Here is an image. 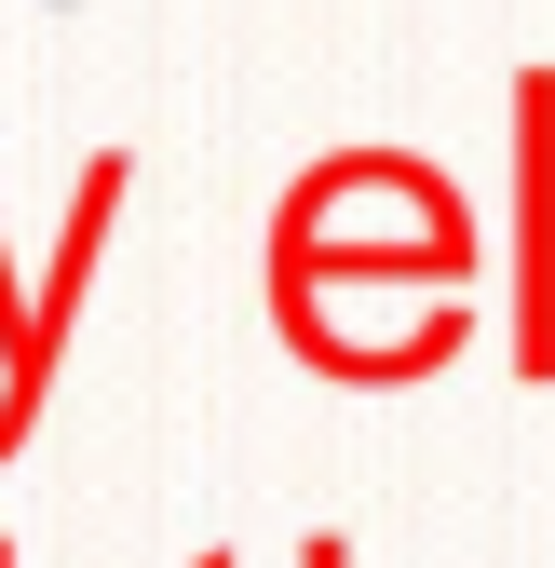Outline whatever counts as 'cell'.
Segmentation results:
<instances>
[{
	"instance_id": "obj_1",
	"label": "cell",
	"mask_w": 555,
	"mask_h": 568,
	"mask_svg": "<svg viewBox=\"0 0 555 568\" xmlns=\"http://www.w3.org/2000/svg\"><path fill=\"white\" fill-rule=\"evenodd\" d=\"M339 298H393L434 352L474 338V217L421 150H325L271 217V325L312 338Z\"/></svg>"
},
{
	"instance_id": "obj_2",
	"label": "cell",
	"mask_w": 555,
	"mask_h": 568,
	"mask_svg": "<svg viewBox=\"0 0 555 568\" xmlns=\"http://www.w3.org/2000/svg\"><path fill=\"white\" fill-rule=\"evenodd\" d=\"M122 203H135V163L95 150L82 190H68V231H54L41 284H28V312H14V352H0V460H14V447L41 434V406H54V352H68V325H82V298H95V257H109V231H122Z\"/></svg>"
},
{
	"instance_id": "obj_3",
	"label": "cell",
	"mask_w": 555,
	"mask_h": 568,
	"mask_svg": "<svg viewBox=\"0 0 555 568\" xmlns=\"http://www.w3.org/2000/svg\"><path fill=\"white\" fill-rule=\"evenodd\" d=\"M515 366L555 379V68H515V257H502Z\"/></svg>"
},
{
	"instance_id": "obj_4",
	"label": "cell",
	"mask_w": 555,
	"mask_h": 568,
	"mask_svg": "<svg viewBox=\"0 0 555 568\" xmlns=\"http://www.w3.org/2000/svg\"><path fill=\"white\" fill-rule=\"evenodd\" d=\"M203 568H244V555H203Z\"/></svg>"
},
{
	"instance_id": "obj_5",
	"label": "cell",
	"mask_w": 555,
	"mask_h": 568,
	"mask_svg": "<svg viewBox=\"0 0 555 568\" xmlns=\"http://www.w3.org/2000/svg\"><path fill=\"white\" fill-rule=\"evenodd\" d=\"M0 568H14V541H0Z\"/></svg>"
}]
</instances>
